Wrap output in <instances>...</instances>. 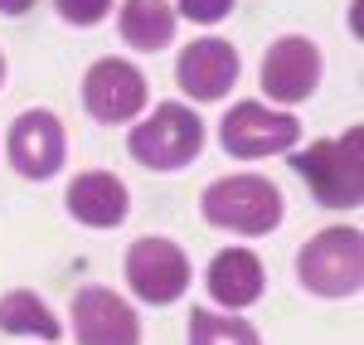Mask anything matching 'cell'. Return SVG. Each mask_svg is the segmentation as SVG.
Instances as JSON below:
<instances>
[{"label": "cell", "mask_w": 364, "mask_h": 345, "mask_svg": "<svg viewBox=\"0 0 364 345\" xmlns=\"http://www.w3.org/2000/svg\"><path fill=\"white\" fill-rule=\"evenodd\" d=\"M291 171L311 185L326 209H355L364 195V132L350 127L336 142H316L291 156Z\"/></svg>", "instance_id": "1"}, {"label": "cell", "mask_w": 364, "mask_h": 345, "mask_svg": "<svg viewBox=\"0 0 364 345\" xmlns=\"http://www.w3.org/2000/svg\"><path fill=\"white\" fill-rule=\"evenodd\" d=\"M204 219L233 233H272L282 224V190L262 175H228L204 190Z\"/></svg>", "instance_id": "2"}, {"label": "cell", "mask_w": 364, "mask_h": 345, "mask_svg": "<svg viewBox=\"0 0 364 345\" xmlns=\"http://www.w3.org/2000/svg\"><path fill=\"white\" fill-rule=\"evenodd\" d=\"M127 151L146 171H180L204 151V122L185 102H161L151 122H141L127 137Z\"/></svg>", "instance_id": "3"}, {"label": "cell", "mask_w": 364, "mask_h": 345, "mask_svg": "<svg viewBox=\"0 0 364 345\" xmlns=\"http://www.w3.org/2000/svg\"><path fill=\"white\" fill-rule=\"evenodd\" d=\"M296 272L316 297H350L364 282V238L360 229H321L296 253Z\"/></svg>", "instance_id": "4"}, {"label": "cell", "mask_w": 364, "mask_h": 345, "mask_svg": "<svg viewBox=\"0 0 364 345\" xmlns=\"http://www.w3.org/2000/svg\"><path fill=\"white\" fill-rule=\"evenodd\" d=\"M127 282H132V292L141 302L170 307L180 292L190 287V258L170 238H136L127 248Z\"/></svg>", "instance_id": "5"}, {"label": "cell", "mask_w": 364, "mask_h": 345, "mask_svg": "<svg viewBox=\"0 0 364 345\" xmlns=\"http://www.w3.org/2000/svg\"><path fill=\"white\" fill-rule=\"evenodd\" d=\"M301 137V122L291 112H267L262 102H238L233 112L224 117V151L238 156V161H257V156H277V151H291Z\"/></svg>", "instance_id": "6"}, {"label": "cell", "mask_w": 364, "mask_h": 345, "mask_svg": "<svg viewBox=\"0 0 364 345\" xmlns=\"http://www.w3.org/2000/svg\"><path fill=\"white\" fill-rule=\"evenodd\" d=\"M5 151H10V166H15L20 175H29V180H49V175H58L63 151H68V142H63V122H58L54 112H44V107L20 112L15 122H10V142H5Z\"/></svg>", "instance_id": "7"}, {"label": "cell", "mask_w": 364, "mask_h": 345, "mask_svg": "<svg viewBox=\"0 0 364 345\" xmlns=\"http://www.w3.org/2000/svg\"><path fill=\"white\" fill-rule=\"evenodd\" d=\"M73 341L78 345H141V321L117 292L83 287L73 297Z\"/></svg>", "instance_id": "8"}, {"label": "cell", "mask_w": 364, "mask_h": 345, "mask_svg": "<svg viewBox=\"0 0 364 345\" xmlns=\"http://www.w3.org/2000/svg\"><path fill=\"white\" fill-rule=\"evenodd\" d=\"M83 107L97 122H132L146 107V78L122 58H97L83 78Z\"/></svg>", "instance_id": "9"}, {"label": "cell", "mask_w": 364, "mask_h": 345, "mask_svg": "<svg viewBox=\"0 0 364 345\" xmlns=\"http://www.w3.org/2000/svg\"><path fill=\"white\" fill-rule=\"evenodd\" d=\"M321 83V54L316 44L301 34H287L277 39L267 58H262V92L277 97V102H306Z\"/></svg>", "instance_id": "10"}, {"label": "cell", "mask_w": 364, "mask_h": 345, "mask_svg": "<svg viewBox=\"0 0 364 345\" xmlns=\"http://www.w3.org/2000/svg\"><path fill=\"white\" fill-rule=\"evenodd\" d=\"M175 83L199 102H219L228 87L238 83V54L224 39H195L175 58Z\"/></svg>", "instance_id": "11"}, {"label": "cell", "mask_w": 364, "mask_h": 345, "mask_svg": "<svg viewBox=\"0 0 364 345\" xmlns=\"http://www.w3.org/2000/svg\"><path fill=\"white\" fill-rule=\"evenodd\" d=\"M68 209H73V219L87 224V229H117L127 219V209H132V195H127V185L117 175L87 171L68 185Z\"/></svg>", "instance_id": "12"}, {"label": "cell", "mask_w": 364, "mask_h": 345, "mask_svg": "<svg viewBox=\"0 0 364 345\" xmlns=\"http://www.w3.org/2000/svg\"><path fill=\"white\" fill-rule=\"evenodd\" d=\"M209 297L224 302V307H252L262 297V262L248 248H228L209 262Z\"/></svg>", "instance_id": "13"}, {"label": "cell", "mask_w": 364, "mask_h": 345, "mask_svg": "<svg viewBox=\"0 0 364 345\" xmlns=\"http://www.w3.org/2000/svg\"><path fill=\"white\" fill-rule=\"evenodd\" d=\"M117 29H122V39L132 49L156 54V49H166L175 39V10H170V0H127Z\"/></svg>", "instance_id": "14"}, {"label": "cell", "mask_w": 364, "mask_h": 345, "mask_svg": "<svg viewBox=\"0 0 364 345\" xmlns=\"http://www.w3.org/2000/svg\"><path fill=\"white\" fill-rule=\"evenodd\" d=\"M0 331L10 336H39V341H58V317L34 297V292H5L0 297Z\"/></svg>", "instance_id": "15"}, {"label": "cell", "mask_w": 364, "mask_h": 345, "mask_svg": "<svg viewBox=\"0 0 364 345\" xmlns=\"http://www.w3.org/2000/svg\"><path fill=\"white\" fill-rule=\"evenodd\" d=\"M190 345H262L243 317H219L209 307L190 312Z\"/></svg>", "instance_id": "16"}, {"label": "cell", "mask_w": 364, "mask_h": 345, "mask_svg": "<svg viewBox=\"0 0 364 345\" xmlns=\"http://www.w3.org/2000/svg\"><path fill=\"white\" fill-rule=\"evenodd\" d=\"M54 5H58V15H63L68 25H97L112 0H54Z\"/></svg>", "instance_id": "17"}, {"label": "cell", "mask_w": 364, "mask_h": 345, "mask_svg": "<svg viewBox=\"0 0 364 345\" xmlns=\"http://www.w3.org/2000/svg\"><path fill=\"white\" fill-rule=\"evenodd\" d=\"M180 10H185V20H199V25H219L228 10H233V0H180Z\"/></svg>", "instance_id": "18"}, {"label": "cell", "mask_w": 364, "mask_h": 345, "mask_svg": "<svg viewBox=\"0 0 364 345\" xmlns=\"http://www.w3.org/2000/svg\"><path fill=\"white\" fill-rule=\"evenodd\" d=\"M0 10L5 15H25V10H34V0H0Z\"/></svg>", "instance_id": "19"}, {"label": "cell", "mask_w": 364, "mask_h": 345, "mask_svg": "<svg viewBox=\"0 0 364 345\" xmlns=\"http://www.w3.org/2000/svg\"><path fill=\"white\" fill-rule=\"evenodd\" d=\"M0 78H5V58H0Z\"/></svg>", "instance_id": "20"}]
</instances>
